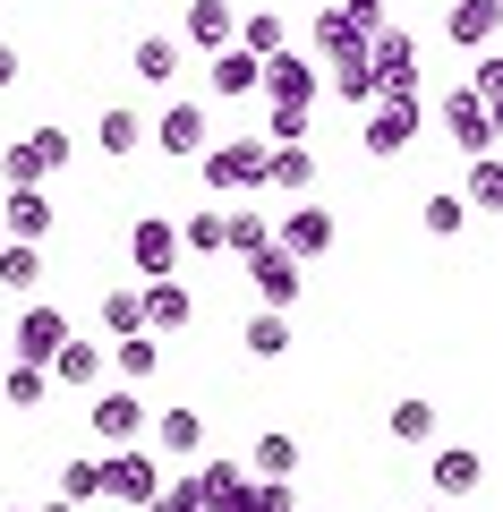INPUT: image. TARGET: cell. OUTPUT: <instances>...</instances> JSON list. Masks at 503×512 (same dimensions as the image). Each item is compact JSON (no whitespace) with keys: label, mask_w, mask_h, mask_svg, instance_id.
<instances>
[{"label":"cell","mask_w":503,"mask_h":512,"mask_svg":"<svg viewBox=\"0 0 503 512\" xmlns=\"http://www.w3.org/2000/svg\"><path fill=\"white\" fill-rule=\"evenodd\" d=\"M197 180L214 188V197H231V188H265V137H231V146H205V154H197Z\"/></svg>","instance_id":"6da1fadb"},{"label":"cell","mask_w":503,"mask_h":512,"mask_svg":"<svg viewBox=\"0 0 503 512\" xmlns=\"http://www.w3.org/2000/svg\"><path fill=\"white\" fill-rule=\"evenodd\" d=\"M256 86H265L273 103H299V111H316L324 77H316V60H299V52L282 43V52H265V60H256Z\"/></svg>","instance_id":"7a4b0ae2"},{"label":"cell","mask_w":503,"mask_h":512,"mask_svg":"<svg viewBox=\"0 0 503 512\" xmlns=\"http://www.w3.org/2000/svg\"><path fill=\"white\" fill-rule=\"evenodd\" d=\"M103 495H111V504H154V495H162V461L137 453V444L103 453Z\"/></svg>","instance_id":"3957f363"},{"label":"cell","mask_w":503,"mask_h":512,"mask_svg":"<svg viewBox=\"0 0 503 512\" xmlns=\"http://www.w3.org/2000/svg\"><path fill=\"white\" fill-rule=\"evenodd\" d=\"M180 222H162V214H137L128 222V265L137 274H180Z\"/></svg>","instance_id":"277c9868"},{"label":"cell","mask_w":503,"mask_h":512,"mask_svg":"<svg viewBox=\"0 0 503 512\" xmlns=\"http://www.w3.org/2000/svg\"><path fill=\"white\" fill-rule=\"evenodd\" d=\"M410 137H418V94H376V111H367V137H359V146L393 163Z\"/></svg>","instance_id":"5b68a950"},{"label":"cell","mask_w":503,"mask_h":512,"mask_svg":"<svg viewBox=\"0 0 503 512\" xmlns=\"http://www.w3.org/2000/svg\"><path fill=\"white\" fill-rule=\"evenodd\" d=\"M52 222H60V205L43 197V180L35 188H0V231H9V239H35V248H43Z\"/></svg>","instance_id":"8992f818"},{"label":"cell","mask_w":503,"mask_h":512,"mask_svg":"<svg viewBox=\"0 0 503 512\" xmlns=\"http://www.w3.org/2000/svg\"><path fill=\"white\" fill-rule=\"evenodd\" d=\"M367 69H376V94H418V43L410 35H367Z\"/></svg>","instance_id":"52a82bcc"},{"label":"cell","mask_w":503,"mask_h":512,"mask_svg":"<svg viewBox=\"0 0 503 512\" xmlns=\"http://www.w3.org/2000/svg\"><path fill=\"white\" fill-rule=\"evenodd\" d=\"M248 282H256V299H265V308H299V256L273 248V239L248 256Z\"/></svg>","instance_id":"ba28073f"},{"label":"cell","mask_w":503,"mask_h":512,"mask_svg":"<svg viewBox=\"0 0 503 512\" xmlns=\"http://www.w3.org/2000/svg\"><path fill=\"white\" fill-rule=\"evenodd\" d=\"M273 248H290L299 265H316V256L333 248V214H324V205H290V214L273 222Z\"/></svg>","instance_id":"9c48e42d"},{"label":"cell","mask_w":503,"mask_h":512,"mask_svg":"<svg viewBox=\"0 0 503 512\" xmlns=\"http://www.w3.org/2000/svg\"><path fill=\"white\" fill-rule=\"evenodd\" d=\"M435 111H444V128H452V146H461V154H486V146H495V103H478L469 86L444 94Z\"/></svg>","instance_id":"30bf717a"},{"label":"cell","mask_w":503,"mask_h":512,"mask_svg":"<svg viewBox=\"0 0 503 512\" xmlns=\"http://www.w3.org/2000/svg\"><path fill=\"white\" fill-rule=\"evenodd\" d=\"M137 308H145V333H180L188 316H197V299H188V282H171V274H154L137 291Z\"/></svg>","instance_id":"8fae6325"},{"label":"cell","mask_w":503,"mask_h":512,"mask_svg":"<svg viewBox=\"0 0 503 512\" xmlns=\"http://www.w3.org/2000/svg\"><path fill=\"white\" fill-rule=\"evenodd\" d=\"M478 487H486V453H469V444H444V453H435V495H444V504H469Z\"/></svg>","instance_id":"7c38bea8"},{"label":"cell","mask_w":503,"mask_h":512,"mask_svg":"<svg viewBox=\"0 0 503 512\" xmlns=\"http://www.w3.org/2000/svg\"><path fill=\"white\" fill-rule=\"evenodd\" d=\"M9 342H18V359H35V367H43V359L60 350V342H69V316H60V308H43V299H35V308L18 316V333H9Z\"/></svg>","instance_id":"4fadbf2b"},{"label":"cell","mask_w":503,"mask_h":512,"mask_svg":"<svg viewBox=\"0 0 503 512\" xmlns=\"http://www.w3.org/2000/svg\"><path fill=\"white\" fill-rule=\"evenodd\" d=\"M128 69H137V86H154V94H162L171 77L188 69V52H180V35H145L137 52H128Z\"/></svg>","instance_id":"5bb4252c"},{"label":"cell","mask_w":503,"mask_h":512,"mask_svg":"<svg viewBox=\"0 0 503 512\" xmlns=\"http://www.w3.org/2000/svg\"><path fill=\"white\" fill-rule=\"evenodd\" d=\"M43 376H52V384H69V393H86V384L103 376V342H77V333H69V342H60L52 359H43Z\"/></svg>","instance_id":"9a60e30c"},{"label":"cell","mask_w":503,"mask_h":512,"mask_svg":"<svg viewBox=\"0 0 503 512\" xmlns=\"http://www.w3.org/2000/svg\"><path fill=\"white\" fill-rule=\"evenodd\" d=\"M94 436H103V444H137V436H145V402L128 393V384L94 402Z\"/></svg>","instance_id":"2e32d148"},{"label":"cell","mask_w":503,"mask_h":512,"mask_svg":"<svg viewBox=\"0 0 503 512\" xmlns=\"http://www.w3.org/2000/svg\"><path fill=\"white\" fill-rule=\"evenodd\" d=\"M265 188L273 197H307L316 188V154L307 146H265Z\"/></svg>","instance_id":"e0dca14e"},{"label":"cell","mask_w":503,"mask_h":512,"mask_svg":"<svg viewBox=\"0 0 503 512\" xmlns=\"http://www.w3.org/2000/svg\"><path fill=\"white\" fill-rule=\"evenodd\" d=\"M495 26H503V0H461V9L444 18V35L461 43V52H486V43H495Z\"/></svg>","instance_id":"ac0fdd59"},{"label":"cell","mask_w":503,"mask_h":512,"mask_svg":"<svg viewBox=\"0 0 503 512\" xmlns=\"http://www.w3.org/2000/svg\"><path fill=\"white\" fill-rule=\"evenodd\" d=\"M103 359L120 367L128 384H154V376H162V342H154V333H120V342H111Z\"/></svg>","instance_id":"d6986e66"},{"label":"cell","mask_w":503,"mask_h":512,"mask_svg":"<svg viewBox=\"0 0 503 512\" xmlns=\"http://www.w3.org/2000/svg\"><path fill=\"white\" fill-rule=\"evenodd\" d=\"M43 274H52V265H43V248L35 239H0V282H9V291H43Z\"/></svg>","instance_id":"ffe728a7"},{"label":"cell","mask_w":503,"mask_h":512,"mask_svg":"<svg viewBox=\"0 0 503 512\" xmlns=\"http://www.w3.org/2000/svg\"><path fill=\"white\" fill-rule=\"evenodd\" d=\"M162 154H180V163H197V154H205V111L197 103H171V111H162Z\"/></svg>","instance_id":"44dd1931"},{"label":"cell","mask_w":503,"mask_h":512,"mask_svg":"<svg viewBox=\"0 0 503 512\" xmlns=\"http://www.w3.org/2000/svg\"><path fill=\"white\" fill-rule=\"evenodd\" d=\"M231 26H239L231 0H188V43H197V52H222V43H231Z\"/></svg>","instance_id":"7402d4cb"},{"label":"cell","mask_w":503,"mask_h":512,"mask_svg":"<svg viewBox=\"0 0 503 512\" xmlns=\"http://www.w3.org/2000/svg\"><path fill=\"white\" fill-rule=\"evenodd\" d=\"M94 146H103L111 163H128V154L145 146V120H137V111H128V103H111L103 120H94Z\"/></svg>","instance_id":"603a6c76"},{"label":"cell","mask_w":503,"mask_h":512,"mask_svg":"<svg viewBox=\"0 0 503 512\" xmlns=\"http://www.w3.org/2000/svg\"><path fill=\"white\" fill-rule=\"evenodd\" d=\"M205 86L231 103V94H256V52H239V43H222L214 52V69H205Z\"/></svg>","instance_id":"cb8c5ba5"},{"label":"cell","mask_w":503,"mask_h":512,"mask_svg":"<svg viewBox=\"0 0 503 512\" xmlns=\"http://www.w3.org/2000/svg\"><path fill=\"white\" fill-rule=\"evenodd\" d=\"M0 402H9V410H43V402H52V376H43L35 359L0 367Z\"/></svg>","instance_id":"d4e9b609"},{"label":"cell","mask_w":503,"mask_h":512,"mask_svg":"<svg viewBox=\"0 0 503 512\" xmlns=\"http://www.w3.org/2000/svg\"><path fill=\"white\" fill-rule=\"evenodd\" d=\"M316 52H324V60H350V52H367V35L342 18V9H333V0L316 9Z\"/></svg>","instance_id":"484cf974"},{"label":"cell","mask_w":503,"mask_h":512,"mask_svg":"<svg viewBox=\"0 0 503 512\" xmlns=\"http://www.w3.org/2000/svg\"><path fill=\"white\" fill-rule=\"evenodd\" d=\"M461 205H469V214H495V205H503V163H495V154H469V188H461Z\"/></svg>","instance_id":"4316f807"},{"label":"cell","mask_w":503,"mask_h":512,"mask_svg":"<svg viewBox=\"0 0 503 512\" xmlns=\"http://www.w3.org/2000/svg\"><path fill=\"white\" fill-rule=\"evenodd\" d=\"M231 43H239V52H256V60H265V52H282V43H290V26L273 18V9H256V18H239V26H231Z\"/></svg>","instance_id":"83f0119b"},{"label":"cell","mask_w":503,"mask_h":512,"mask_svg":"<svg viewBox=\"0 0 503 512\" xmlns=\"http://www.w3.org/2000/svg\"><path fill=\"white\" fill-rule=\"evenodd\" d=\"M265 239H273L265 214H248V205H239V214H222V256H256Z\"/></svg>","instance_id":"f1b7e54d"},{"label":"cell","mask_w":503,"mask_h":512,"mask_svg":"<svg viewBox=\"0 0 503 512\" xmlns=\"http://www.w3.org/2000/svg\"><path fill=\"white\" fill-rule=\"evenodd\" d=\"M290 342H299V333H290V308H265V316L248 325V359H282Z\"/></svg>","instance_id":"f546056e"},{"label":"cell","mask_w":503,"mask_h":512,"mask_svg":"<svg viewBox=\"0 0 503 512\" xmlns=\"http://www.w3.org/2000/svg\"><path fill=\"white\" fill-rule=\"evenodd\" d=\"M333 94H342V103H376V69H367V52H350V60H333Z\"/></svg>","instance_id":"4dcf8cb0"},{"label":"cell","mask_w":503,"mask_h":512,"mask_svg":"<svg viewBox=\"0 0 503 512\" xmlns=\"http://www.w3.org/2000/svg\"><path fill=\"white\" fill-rule=\"evenodd\" d=\"M248 470H256V478H290V470H299V436H256Z\"/></svg>","instance_id":"1f68e13d"},{"label":"cell","mask_w":503,"mask_h":512,"mask_svg":"<svg viewBox=\"0 0 503 512\" xmlns=\"http://www.w3.org/2000/svg\"><path fill=\"white\" fill-rule=\"evenodd\" d=\"M197 444H205V419H197V410H162V453L188 461Z\"/></svg>","instance_id":"d6a6232c"},{"label":"cell","mask_w":503,"mask_h":512,"mask_svg":"<svg viewBox=\"0 0 503 512\" xmlns=\"http://www.w3.org/2000/svg\"><path fill=\"white\" fill-rule=\"evenodd\" d=\"M180 248H197V256H222V205H197V214L180 222Z\"/></svg>","instance_id":"836d02e7"},{"label":"cell","mask_w":503,"mask_h":512,"mask_svg":"<svg viewBox=\"0 0 503 512\" xmlns=\"http://www.w3.org/2000/svg\"><path fill=\"white\" fill-rule=\"evenodd\" d=\"M393 436L401 444H435V402H418V393H410V402H393Z\"/></svg>","instance_id":"e575fe53"},{"label":"cell","mask_w":503,"mask_h":512,"mask_svg":"<svg viewBox=\"0 0 503 512\" xmlns=\"http://www.w3.org/2000/svg\"><path fill=\"white\" fill-rule=\"evenodd\" d=\"M60 495H69V504H94V495H103V461H94V453H77L69 470H60Z\"/></svg>","instance_id":"d590c367"},{"label":"cell","mask_w":503,"mask_h":512,"mask_svg":"<svg viewBox=\"0 0 503 512\" xmlns=\"http://www.w3.org/2000/svg\"><path fill=\"white\" fill-rule=\"evenodd\" d=\"M103 333H111V342H120V333H145L137 291H103Z\"/></svg>","instance_id":"8d00e7d4"},{"label":"cell","mask_w":503,"mask_h":512,"mask_svg":"<svg viewBox=\"0 0 503 512\" xmlns=\"http://www.w3.org/2000/svg\"><path fill=\"white\" fill-rule=\"evenodd\" d=\"M26 146H35V163H43V171H60V163L77 154V137H69V128H35Z\"/></svg>","instance_id":"74e56055"},{"label":"cell","mask_w":503,"mask_h":512,"mask_svg":"<svg viewBox=\"0 0 503 512\" xmlns=\"http://www.w3.org/2000/svg\"><path fill=\"white\" fill-rule=\"evenodd\" d=\"M307 137V111L299 103H273V120H265V146H299Z\"/></svg>","instance_id":"f35d334b"},{"label":"cell","mask_w":503,"mask_h":512,"mask_svg":"<svg viewBox=\"0 0 503 512\" xmlns=\"http://www.w3.org/2000/svg\"><path fill=\"white\" fill-rule=\"evenodd\" d=\"M0 180H9V188H35V180H43V163H35V146H26V137L0 154Z\"/></svg>","instance_id":"ab89813d"},{"label":"cell","mask_w":503,"mask_h":512,"mask_svg":"<svg viewBox=\"0 0 503 512\" xmlns=\"http://www.w3.org/2000/svg\"><path fill=\"white\" fill-rule=\"evenodd\" d=\"M469 94H478V103H495V94H503V60H495V52L469 60Z\"/></svg>","instance_id":"60d3db41"},{"label":"cell","mask_w":503,"mask_h":512,"mask_svg":"<svg viewBox=\"0 0 503 512\" xmlns=\"http://www.w3.org/2000/svg\"><path fill=\"white\" fill-rule=\"evenodd\" d=\"M461 222H469V205H461V197H427V231H435V239H452Z\"/></svg>","instance_id":"b9f144b4"},{"label":"cell","mask_w":503,"mask_h":512,"mask_svg":"<svg viewBox=\"0 0 503 512\" xmlns=\"http://www.w3.org/2000/svg\"><path fill=\"white\" fill-rule=\"evenodd\" d=\"M333 9H342L359 35H384V0H333Z\"/></svg>","instance_id":"7bdbcfd3"},{"label":"cell","mask_w":503,"mask_h":512,"mask_svg":"<svg viewBox=\"0 0 503 512\" xmlns=\"http://www.w3.org/2000/svg\"><path fill=\"white\" fill-rule=\"evenodd\" d=\"M137 512H205V504L180 487V478H162V495H154V504H137Z\"/></svg>","instance_id":"ee69618b"},{"label":"cell","mask_w":503,"mask_h":512,"mask_svg":"<svg viewBox=\"0 0 503 512\" xmlns=\"http://www.w3.org/2000/svg\"><path fill=\"white\" fill-rule=\"evenodd\" d=\"M205 512H256V478H231V487H222Z\"/></svg>","instance_id":"f6af8a7d"},{"label":"cell","mask_w":503,"mask_h":512,"mask_svg":"<svg viewBox=\"0 0 503 512\" xmlns=\"http://www.w3.org/2000/svg\"><path fill=\"white\" fill-rule=\"evenodd\" d=\"M18 77H26V52H18V43H0V86H18Z\"/></svg>","instance_id":"bcb514c9"},{"label":"cell","mask_w":503,"mask_h":512,"mask_svg":"<svg viewBox=\"0 0 503 512\" xmlns=\"http://www.w3.org/2000/svg\"><path fill=\"white\" fill-rule=\"evenodd\" d=\"M35 512H86V504H69V495H52V504H35Z\"/></svg>","instance_id":"7dc6e473"},{"label":"cell","mask_w":503,"mask_h":512,"mask_svg":"<svg viewBox=\"0 0 503 512\" xmlns=\"http://www.w3.org/2000/svg\"><path fill=\"white\" fill-rule=\"evenodd\" d=\"M427 512H435V504H427ZM444 512H452V504H444Z\"/></svg>","instance_id":"c3c4849f"},{"label":"cell","mask_w":503,"mask_h":512,"mask_svg":"<svg viewBox=\"0 0 503 512\" xmlns=\"http://www.w3.org/2000/svg\"><path fill=\"white\" fill-rule=\"evenodd\" d=\"M103 9H111V0H103Z\"/></svg>","instance_id":"681fc988"},{"label":"cell","mask_w":503,"mask_h":512,"mask_svg":"<svg viewBox=\"0 0 503 512\" xmlns=\"http://www.w3.org/2000/svg\"><path fill=\"white\" fill-rule=\"evenodd\" d=\"M0 239H9V231H0Z\"/></svg>","instance_id":"f907efd6"},{"label":"cell","mask_w":503,"mask_h":512,"mask_svg":"<svg viewBox=\"0 0 503 512\" xmlns=\"http://www.w3.org/2000/svg\"><path fill=\"white\" fill-rule=\"evenodd\" d=\"M18 512H26V504H18Z\"/></svg>","instance_id":"816d5d0a"}]
</instances>
